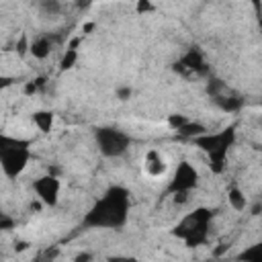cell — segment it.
<instances>
[{"label": "cell", "instance_id": "obj_21", "mask_svg": "<svg viewBox=\"0 0 262 262\" xmlns=\"http://www.w3.org/2000/svg\"><path fill=\"white\" fill-rule=\"evenodd\" d=\"M252 4L256 6V10L260 12V8H262V0H252Z\"/></svg>", "mask_w": 262, "mask_h": 262}, {"label": "cell", "instance_id": "obj_3", "mask_svg": "<svg viewBox=\"0 0 262 262\" xmlns=\"http://www.w3.org/2000/svg\"><path fill=\"white\" fill-rule=\"evenodd\" d=\"M213 219V213L205 207H199L194 211H190L188 215H184L180 219V223L174 227V235L184 239V244L188 248L201 246L207 235H209V223Z\"/></svg>", "mask_w": 262, "mask_h": 262}, {"label": "cell", "instance_id": "obj_20", "mask_svg": "<svg viewBox=\"0 0 262 262\" xmlns=\"http://www.w3.org/2000/svg\"><path fill=\"white\" fill-rule=\"evenodd\" d=\"M76 4H78V8H86L92 4V0H76Z\"/></svg>", "mask_w": 262, "mask_h": 262}, {"label": "cell", "instance_id": "obj_18", "mask_svg": "<svg viewBox=\"0 0 262 262\" xmlns=\"http://www.w3.org/2000/svg\"><path fill=\"white\" fill-rule=\"evenodd\" d=\"M154 10V4L149 0H137V12L143 14V12H151Z\"/></svg>", "mask_w": 262, "mask_h": 262}, {"label": "cell", "instance_id": "obj_1", "mask_svg": "<svg viewBox=\"0 0 262 262\" xmlns=\"http://www.w3.org/2000/svg\"><path fill=\"white\" fill-rule=\"evenodd\" d=\"M129 213V192L123 186H111L86 213L84 225L115 229L127 221Z\"/></svg>", "mask_w": 262, "mask_h": 262}, {"label": "cell", "instance_id": "obj_17", "mask_svg": "<svg viewBox=\"0 0 262 262\" xmlns=\"http://www.w3.org/2000/svg\"><path fill=\"white\" fill-rule=\"evenodd\" d=\"M188 121H190V119H188V117H184V115H170V119H168V123H170L176 131H178L182 125H186Z\"/></svg>", "mask_w": 262, "mask_h": 262}, {"label": "cell", "instance_id": "obj_14", "mask_svg": "<svg viewBox=\"0 0 262 262\" xmlns=\"http://www.w3.org/2000/svg\"><path fill=\"white\" fill-rule=\"evenodd\" d=\"M207 129H205V125H201V123H194V121H188L186 125H182L180 129H178V133L180 135H184V137H199V135H203Z\"/></svg>", "mask_w": 262, "mask_h": 262}, {"label": "cell", "instance_id": "obj_11", "mask_svg": "<svg viewBox=\"0 0 262 262\" xmlns=\"http://www.w3.org/2000/svg\"><path fill=\"white\" fill-rule=\"evenodd\" d=\"M33 123L41 133H49L53 127V113L51 111H37V113H33Z\"/></svg>", "mask_w": 262, "mask_h": 262}, {"label": "cell", "instance_id": "obj_6", "mask_svg": "<svg viewBox=\"0 0 262 262\" xmlns=\"http://www.w3.org/2000/svg\"><path fill=\"white\" fill-rule=\"evenodd\" d=\"M196 184H199V172H196V168L190 164V162H186V160H182L178 166H176V170H174V176H172V180L168 182V192L170 194H176V192H190L192 188H196Z\"/></svg>", "mask_w": 262, "mask_h": 262}, {"label": "cell", "instance_id": "obj_19", "mask_svg": "<svg viewBox=\"0 0 262 262\" xmlns=\"http://www.w3.org/2000/svg\"><path fill=\"white\" fill-rule=\"evenodd\" d=\"M117 94H119L121 100H127L131 96V88H121V90H117Z\"/></svg>", "mask_w": 262, "mask_h": 262}, {"label": "cell", "instance_id": "obj_12", "mask_svg": "<svg viewBox=\"0 0 262 262\" xmlns=\"http://www.w3.org/2000/svg\"><path fill=\"white\" fill-rule=\"evenodd\" d=\"M78 39H74L70 45H68V49H66V53H63V57H61V63H59V68L61 70H70L74 63H76V59H78Z\"/></svg>", "mask_w": 262, "mask_h": 262}, {"label": "cell", "instance_id": "obj_4", "mask_svg": "<svg viewBox=\"0 0 262 262\" xmlns=\"http://www.w3.org/2000/svg\"><path fill=\"white\" fill-rule=\"evenodd\" d=\"M29 141L25 139H16V137H8L2 135L0 141V164L2 170L8 178H16L29 164L31 160V149H29Z\"/></svg>", "mask_w": 262, "mask_h": 262}, {"label": "cell", "instance_id": "obj_15", "mask_svg": "<svg viewBox=\"0 0 262 262\" xmlns=\"http://www.w3.org/2000/svg\"><path fill=\"white\" fill-rule=\"evenodd\" d=\"M39 8H41V12L53 16V14L61 12L63 4H61V0H41V2H39Z\"/></svg>", "mask_w": 262, "mask_h": 262}, {"label": "cell", "instance_id": "obj_13", "mask_svg": "<svg viewBox=\"0 0 262 262\" xmlns=\"http://www.w3.org/2000/svg\"><path fill=\"white\" fill-rule=\"evenodd\" d=\"M227 199H229V205H231L235 211H244V209H246V196H244V192H242L237 186H231V188H229Z\"/></svg>", "mask_w": 262, "mask_h": 262}, {"label": "cell", "instance_id": "obj_9", "mask_svg": "<svg viewBox=\"0 0 262 262\" xmlns=\"http://www.w3.org/2000/svg\"><path fill=\"white\" fill-rule=\"evenodd\" d=\"M143 168H145L147 176H162L166 172V160L162 158V154L158 149H147V154L143 158Z\"/></svg>", "mask_w": 262, "mask_h": 262}, {"label": "cell", "instance_id": "obj_16", "mask_svg": "<svg viewBox=\"0 0 262 262\" xmlns=\"http://www.w3.org/2000/svg\"><path fill=\"white\" fill-rule=\"evenodd\" d=\"M239 258H246V260H256V262H262V242H260V244H256V246H252L250 250L242 252V254H239Z\"/></svg>", "mask_w": 262, "mask_h": 262}, {"label": "cell", "instance_id": "obj_5", "mask_svg": "<svg viewBox=\"0 0 262 262\" xmlns=\"http://www.w3.org/2000/svg\"><path fill=\"white\" fill-rule=\"evenodd\" d=\"M94 139H96L98 151L106 158H119L131 145V135L117 127H98L94 133Z\"/></svg>", "mask_w": 262, "mask_h": 262}, {"label": "cell", "instance_id": "obj_10", "mask_svg": "<svg viewBox=\"0 0 262 262\" xmlns=\"http://www.w3.org/2000/svg\"><path fill=\"white\" fill-rule=\"evenodd\" d=\"M53 43H55V39H53L51 35H39V37H35V39L31 41L29 53H31L33 57H37V59H45V57L51 53Z\"/></svg>", "mask_w": 262, "mask_h": 262}, {"label": "cell", "instance_id": "obj_7", "mask_svg": "<svg viewBox=\"0 0 262 262\" xmlns=\"http://www.w3.org/2000/svg\"><path fill=\"white\" fill-rule=\"evenodd\" d=\"M59 188H61L59 180L55 176H51V174H45V176H41V178H37L33 182L35 194L39 196L41 203H45L49 207L57 205V201H59Z\"/></svg>", "mask_w": 262, "mask_h": 262}, {"label": "cell", "instance_id": "obj_22", "mask_svg": "<svg viewBox=\"0 0 262 262\" xmlns=\"http://www.w3.org/2000/svg\"><path fill=\"white\" fill-rule=\"evenodd\" d=\"M258 125H260V127H262V117H260V119H258Z\"/></svg>", "mask_w": 262, "mask_h": 262}, {"label": "cell", "instance_id": "obj_2", "mask_svg": "<svg viewBox=\"0 0 262 262\" xmlns=\"http://www.w3.org/2000/svg\"><path fill=\"white\" fill-rule=\"evenodd\" d=\"M235 141V127H225L219 133H203L199 137H194V145H199L207 156H209V166L215 174H223L225 172V162H227V154L229 147Z\"/></svg>", "mask_w": 262, "mask_h": 262}, {"label": "cell", "instance_id": "obj_8", "mask_svg": "<svg viewBox=\"0 0 262 262\" xmlns=\"http://www.w3.org/2000/svg\"><path fill=\"white\" fill-rule=\"evenodd\" d=\"M176 66H180L178 70H182V72H196V74L207 72V63H205V59H203V55H201L199 49L186 51V53L180 57V61H178Z\"/></svg>", "mask_w": 262, "mask_h": 262}]
</instances>
